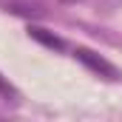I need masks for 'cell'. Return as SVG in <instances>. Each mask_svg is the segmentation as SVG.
<instances>
[{"mask_svg": "<svg viewBox=\"0 0 122 122\" xmlns=\"http://www.w3.org/2000/svg\"><path fill=\"white\" fill-rule=\"evenodd\" d=\"M74 57H77L80 62H85L91 71H97V74H105L108 80H119V71H117V68H114L108 60L97 57V54H94V51H88V48H77V51H74Z\"/></svg>", "mask_w": 122, "mask_h": 122, "instance_id": "obj_1", "label": "cell"}, {"mask_svg": "<svg viewBox=\"0 0 122 122\" xmlns=\"http://www.w3.org/2000/svg\"><path fill=\"white\" fill-rule=\"evenodd\" d=\"M29 34L34 40H40V43H46V46H51V48H65V43H62L60 37H54V34H46V29H37V26H31Z\"/></svg>", "mask_w": 122, "mask_h": 122, "instance_id": "obj_2", "label": "cell"}, {"mask_svg": "<svg viewBox=\"0 0 122 122\" xmlns=\"http://www.w3.org/2000/svg\"><path fill=\"white\" fill-rule=\"evenodd\" d=\"M0 94H3V97H17V94H14V88H11L3 77H0Z\"/></svg>", "mask_w": 122, "mask_h": 122, "instance_id": "obj_3", "label": "cell"}]
</instances>
